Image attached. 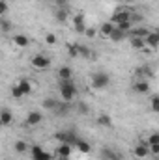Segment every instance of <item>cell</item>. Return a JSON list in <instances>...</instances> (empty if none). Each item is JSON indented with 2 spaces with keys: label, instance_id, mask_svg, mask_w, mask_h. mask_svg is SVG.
I'll list each match as a JSON object with an SVG mask.
<instances>
[{
  "label": "cell",
  "instance_id": "obj_16",
  "mask_svg": "<svg viewBox=\"0 0 159 160\" xmlns=\"http://www.w3.org/2000/svg\"><path fill=\"white\" fill-rule=\"evenodd\" d=\"M17 86H19V89L23 91V95H30V93H32V84H30L28 78H21L17 82Z\"/></svg>",
  "mask_w": 159,
  "mask_h": 160
},
{
  "label": "cell",
  "instance_id": "obj_13",
  "mask_svg": "<svg viewBox=\"0 0 159 160\" xmlns=\"http://www.w3.org/2000/svg\"><path fill=\"white\" fill-rule=\"evenodd\" d=\"M112 30H114V24H112L111 21H107V22H103V24L99 26V36H101V38H109V36L112 34Z\"/></svg>",
  "mask_w": 159,
  "mask_h": 160
},
{
  "label": "cell",
  "instance_id": "obj_24",
  "mask_svg": "<svg viewBox=\"0 0 159 160\" xmlns=\"http://www.w3.org/2000/svg\"><path fill=\"white\" fill-rule=\"evenodd\" d=\"M97 125H101V127H105V128H111V127H112V119H111V116H107V114L97 116Z\"/></svg>",
  "mask_w": 159,
  "mask_h": 160
},
{
  "label": "cell",
  "instance_id": "obj_36",
  "mask_svg": "<svg viewBox=\"0 0 159 160\" xmlns=\"http://www.w3.org/2000/svg\"><path fill=\"white\" fill-rule=\"evenodd\" d=\"M45 43L47 45H56V36L54 34H47L45 36Z\"/></svg>",
  "mask_w": 159,
  "mask_h": 160
},
{
  "label": "cell",
  "instance_id": "obj_10",
  "mask_svg": "<svg viewBox=\"0 0 159 160\" xmlns=\"http://www.w3.org/2000/svg\"><path fill=\"white\" fill-rule=\"evenodd\" d=\"M137 77H139V80H150L154 77V69L150 65H140L137 69Z\"/></svg>",
  "mask_w": 159,
  "mask_h": 160
},
{
  "label": "cell",
  "instance_id": "obj_4",
  "mask_svg": "<svg viewBox=\"0 0 159 160\" xmlns=\"http://www.w3.org/2000/svg\"><path fill=\"white\" fill-rule=\"evenodd\" d=\"M30 153H32V160H52V155L47 153L40 145H32L30 147Z\"/></svg>",
  "mask_w": 159,
  "mask_h": 160
},
{
  "label": "cell",
  "instance_id": "obj_2",
  "mask_svg": "<svg viewBox=\"0 0 159 160\" xmlns=\"http://www.w3.org/2000/svg\"><path fill=\"white\" fill-rule=\"evenodd\" d=\"M111 84V78H109V75L107 73H94L92 75V86H94V89H105L107 86Z\"/></svg>",
  "mask_w": 159,
  "mask_h": 160
},
{
  "label": "cell",
  "instance_id": "obj_34",
  "mask_svg": "<svg viewBox=\"0 0 159 160\" xmlns=\"http://www.w3.org/2000/svg\"><path fill=\"white\" fill-rule=\"evenodd\" d=\"M79 56L90 58V56H92V52H90V48H88V47H82V45H79Z\"/></svg>",
  "mask_w": 159,
  "mask_h": 160
},
{
  "label": "cell",
  "instance_id": "obj_11",
  "mask_svg": "<svg viewBox=\"0 0 159 160\" xmlns=\"http://www.w3.org/2000/svg\"><path fill=\"white\" fill-rule=\"evenodd\" d=\"M0 123H2V127H9L13 123V116H11V112L8 108H2L0 110Z\"/></svg>",
  "mask_w": 159,
  "mask_h": 160
},
{
  "label": "cell",
  "instance_id": "obj_32",
  "mask_svg": "<svg viewBox=\"0 0 159 160\" xmlns=\"http://www.w3.org/2000/svg\"><path fill=\"white\" fill-rule=\"evenodd\" d=\"M156 143H159V134H157V132L150 134V138L146 140V145H156Z\"/></svg>",
  "mask_w": 159,
  "mask_h": 160
},
{
  "label": "cell",
  "instance_id": "obj_19",
  "mask_svg": "<svg viewBox=\"0 0 159 160\" xmlns=\"http://www.w3.org/2000/svg\"><path fill=\"white\" fill-rule=\"evenodd\" d=\"M77 140H79V136H77L73 130H66V132H64V143H68V145H75Z\"/></svg>",
  "mask_w": 159,
  "mask_h": 160
},
{
  "label": "cell",
  "instance_id": "obj_31",
  "mask_svg": "<svg viewBox=\"0 0 159 160\" xmlns=\"http://www.w3.org/2000/svg\"><path fill=\"white\" fill-rule=\"evenodd\" d=\"M9 93H11V97H13V99H21V97H25V95H23V91L19 89V86H17V84H15V86H11Z\"/></svg>",
  "mask_w": 159,
  "mask_h": 160
},
{
  "label": "cell",
  "instance_id": "obj_22",
  "mask_svg": "<svg viewBox=\"0 0 159 160\" xmlns=\"http://www.w3.org/2000/svg\"><path fill=\"white\" fill-rule=\"evenodd\" d=\"M13 149H15L19 155H25L30 147H28V143H26L25 140H17V142H15V145H13Z\"/></svg>",
  "mask_w": 159,
  "mask_h": 160
},
{
  "label": "cell",
  "instance_id": "obj_40",
  "mask_svg": "<svg viewBox=\"0 0 159 160\" xmlns=\"http://www.w3.org/2000/svg\"><path fill=\"white\" fill-rule=\"evenodd\" d=\"M79 112L80 114H88V104H84V102L79 104Z\"/></svg>",
  "mask_w": 159,
  "mask_h": 160
},
{
  "label": "cell",
  "instance_id": "obj_17",
  "mask_svg": "<svg viewBox=\"0 0 159 160\" xmlns=\"http://www.w3.org/2000/svg\"><path fill=\"white\" fill-rule=\"evenodd\" d=\"M133 155H135L137 158H146V157L150 155V151H148V145H142V143H139V145L133 149Z\"/></svg>",
  "mask_w": 159,
  "mask_h": 160
},
{
  "label": "cell",
  "instance_id": "obj_35",
  "mask_svg": "<svg viewBox=\"0 0 159 160\" xmlns=\"http://www.w3.org/2000/svg\"><path fill=\"white\" fill-rule=\"evenodd\" d=\"M8 9H9L8 2H6V0H0V17H4V15L8 13Z\"/></svg>",
  "mask_w": 159,
  "mask_h": 160
},
{
  "label": "cell",
  "instance_id": "obj_26",
  "mask_svg": "<svg viewBox=\"0 0 159 160\" xmlns=\"http://www.w3.org/2000/svg\"><path fill=\"white\" fill-rule=\"evenodd\" d=\"M125 32H122V30H118L116 26H114V30H112V34L109 36V39H112V41H122V39H125Z\"/></svg>",
  "mask_w": 159,
  "mask_h": 160
},
{
  "label": "cell",
  "instance_id": "obj_39",
  "mask_svg": "<svg viewBox=\"0 0 159 160\" xmlns=\"http://www.w3.org/2000/svg\"><path fill=\"white\" fill-rule=\"evenodd\" d=\"M52 2H54V6H58V8H66L69 0H52Z\"/></svg>",
  "mask_w": 159,
  "mask_h": 160
},
{
  "label": "cell",
  "instance_id": "obj_37",
  "mask_svg": "<svg viewBox=\"0 0 159 160\" xmlns=\"http://www.w3.org/2000/svg\"><path fill=\"white\" fill-rule=\"evenodd\" d=\"M96 34H97V30H96V28H86V30H84V36H86V38H90V39H92V38H96Z\"/></svg>",
  "mask_w": 159,
  "mask_h": 160
},
{
  "label": "cell",
  "instance_id": "obj_42",
  "mask_svg": "<svg viewBox=\"0 0 159 160\" xmlns=\"http://www.w3.org/2000/svg\"><path fill=\"white\" fill-rule=\"evenodd\" d=\"M122 2H127V4H129V2H135V0H122Z\"/></svg>",
  "mask_w": 159,
  "mask_h": 160
},
{
  "label": "cell",
  "instance_id": "obj_6",
  "mask_svg": "<svg viewBox=\"0 0 159 160\" xmlns=\"http://www.w3.org/2000/svg\"><path fill=\"white\" fill-rule=\"evenodd\" d=\"M101 157H103V160H123V155H122L120 151L111 149V147H105V149L101 151Z\"/></svg>",
  "mask_w": 159,
  "mask_h": 160
},
{
  "label": "cell",
  "instance_id": "obj_33",
  "mask_svg": "<svg viewBox=\"0 0 159 160\" xmlns=\"http://www.w3.org/2000/svg\"><path fill=\"white\" fill-rule=\"evenodd\" d=\"M150 106H152V112H156V114L159 112V97H157V95H154V97H152Z\"/></svg>",
  "mask_w": 159,
  "mask_h": 160
},
{
  "label": "cell",
  "instance_id": "obj_41",
  "mask_svg": "<svg viewBox=\"0 0 159 160\" xmlns=\"http://www.w3.org/2000/svg\"><path fill=\"white\" fill-rule=\"evenodd\" d=\"M52 160H68V158H62V157H52Z\"/></svg>",
  "mask_w": 159,
  "mask_h": 160
},
{
  "label": "cell",
  "instance_id": "obj_21",
  "mask_svg": "<svg viewBox=\"0 0 159 160\" xmlns=\"http://www.w3.org/2000/svg\"><path fill=\"white\" fill-rule=\"evenodd\" d=\"M75 145H77V149H79L80 153H82V155H88V153L92 151V145H90V143H88L86 140H80V138H79Z\"/></svg>",
  "mask_w": 159,
  "mask_h": 160
},
{
  "label": "cell",
  "instance_id": "obj_1",
  "mask_svg": "<svg viewBox=\"0 0 159 160\" xmlns=\"http://www.w3.org/2000/svg\"><path fill=\"white\" fill-rule=\"evenodd\" d=\"M60 95L64 102H71L77 95V86L73 84V80H60Z\"/></svg>",
  "mask_w": 159,
  "mask_h": 160
},
{
  "label": "cell",
  "instance_id": "obj_23",
  "mask_svg": "<svg viewBox=\"0 0 159 160\" xmlns=\"http://www.w3.org/2000/svg\"><path fill=\"white\" fill-rule=\"evenodd\" d=\"M56 155H58V157H62V158H68V157L71 155V145H68V143H62V145L56 149Z\"/></svg>",
  "mask_w": 159,
  "mask_h": 160
},
{
  "label": "cell",
  "instance_id": "obj_15",
  "mask_svg": "<svg viewBox=\"0 0 159 160\" xmlns=\"http://www.w3.org/2000/svg\"><path fill=\"white\" fill-rule=\"evenodd\" d=\"M58 78L60 80H71L73 78V69L69 65H64L58 69Z\"/></svg>",
  "mask_w": 159,
  "mask_h": 160
},
{
  "label": "cell",
  "instance_id": "obj_9",
  "mask_svg": "<svg viewBox=\"0 0 159 160\" xmlns=\"http://www.w3.org/2000/svg\"><path fill=\"white\" fill-rule=\"evenodd\" d=\"M133 91L139 93V95H146V93L150 91V84H148V80H137V82L133 84Z\"/></svg>",
  "mask_w": 159,
  "mask_h": 160
},
{
  "label": "cell",
  "instance_id": "obj_12",
  "mask_svg": "<svg viewBox=\"0 0 159 160\" xmlns=\"http://www.w3.org/2000/svg\"><path fill=\"white\" fill-rule=\"evenodd\" d=\"M28 43H30V39H28L25 34H17V36H13V45L19 47V48H26Z\"/></svg>",
  "mask_w": 159,
  "mask_h": 160
},
{
  "label": "cell",
  "instance_id": "obj_28",
  "mask_svg": "<svg viewBox=\"0 0 159 160\" xmlns=\"http://www.w3.org/2000/svg\"><path fill=\"white\" fill-rule=\"evenodd\" d=\"M129 43H131V47L133 48H137V50H142L144 48V39H140V38H129Z\"/></svg>",
  "mask_w": 159,
  "mask_h": 160
},
{
  "label": "cell",
  "instance_id": "obj_8",
  "mask_svg": "<svg viewBox=\"0 0 159 160\" xmlns=\"http://www.w3.org/2000/svg\"><path fill=\"white\" fill-rule=\"evenodd\" d=\"M41 121H43V114H41V112H38V110H32V112H28V116H26V125H28V127L40 125Z\"/></svg>",
  "mask_w": 159,
  "mask_h": 160
},
{
  "label": "cell",
  "instance_id": "obj_43",
  "mask_svg": "<svg viewBox=\"0 0 159 160\" xmlns=\"http://www.w3.org/2000/svg\"><path fill=\"white\" fill-rule=\"evenodd\" d=\"M0 127H2V123H0Z\"/></svg>",
  "mask_w": 159,
  "mask_h": 160
},
{
  "label": "cell",
  "instance_id": "obj_38",
  "mask_svg": "<svg viewBox=\"0 0 159 160\" xmlns=\"http://www.w3.org/2000/svg\"><path fill=\"white\" fill-rule=\"evenodd\" d=\"M148 151H150V155L157 157L159 155V143H156V145H148Z\"/></svg>",
  "mask_w": 159,
  "mask_h": 160
},
{
  "label": "cell",
  "instance_id": "obj_5",
  "mask_svg": "<svg viewBox=\"0 0 159 160\" xmlns=\"http://www.w3.org/2000/svg\"><path fill=\"white\" fill-rule=\"evenodd\" d=\"M123 21H131V13H129V11L118 9V11H114L112 17H111V22H112V24H120V22H123Z\"/></svg>",
  "mask_w": 159,
  "mask_h": 160
},
{
  "label": "cell",
  "instance_id": "obj_30",
  "mask_svg": "<svg viewBox=\"0 0 159 160\" xmlns=\"http://www.w3.org/2000/svg\"><path fill=\"white\" fill-rule=\"evenodd\" d=\"M114 26H116L118 30H122V32H125V34H127V32L131 30V26H133V24H131V21H123V22H120V24H114Z\"/></svg>",
  "mask_w": 159,
  "mask_h": 160
},
{
  "label": "cell",
  "instance_id": "obj_3",
  "mask_svg": "<svg viewBox=\"0 0 159 160\" xmlns=\"http://www.w3.org/2000/svg\"><path fill=\"white\" fill-rule=\"evenodd\" d=\"M32 67H34V69H40V71L49 69V67H51V58L45 56V54H36V56L32 58Z\"/></svg>",
  "mask_w": 159,
  "mask_h": 160
},
{
  "label": "cell",
  "instance_id": "obj_27",
  "mask_svg": "<svg viewBox=\"0 0 159 160\" xmlns=\"http://www.w3.org/2000/svg\"><path fill=\"white\" fill-rule=\"evenodd\" d=\"M0 32L2 34H9L11 32V22L8 19H4V17H0Z\"/></svg>",
  "mask_w": 159,
  "mask_h": 160
},
{
  "label": "cell",
  "instance_id": "obj_25",
  "mask_svg": "<svg viewBox=\"0 0 159 160\" xmlns=\"http://www.w3.org/2000/svg\"><path fill=\"white\" fill-rule=\"evenodd\" d=\"M56 106H58V101L56 99H52V97H47V99H43V108L45 110H56Z\"/></svg>",
  "mask_w": 159,
  "mask_h": 160
},
{
  "label": "cell",
  "instance_id": "obj_18",
  "mask_svg": "<svg viewBox=\"0 0 159 160\" xmlns=\"http://www.w3.org/2000/svg\"><path fill=\"white\" fill-rule=\"evenodd\" d=\"M144 43H148V45H150V48H157V45H159V34H157V32H150V34L144 38Z\"/></svg>",
  "mask_w": 159,
  "mask_h": 160
},
{
  "label": "cell",
  "instance_id": "obj_7",
  "mask_svg": "<svg viewBox=\"0 0 159 160\" xmlns=\"http://www.w3.org/2000/svg\"><path fill=\"white\" fill-rule=\"evenodd\" d=\"M71 22H73V28H75L77 34H84L86 24H84V15H82V13H77V15L71 19Z\"/></svg>",
  "mask_w": 159,
  "mask_h": 160
},
{
  "label": "cell",
  "instance_id": "obj_20",
  "mask_svg": "<svg viewBox=\"0 0 159 160\" xmlns=\"http://www.w3.org/2000/svg\"><path fill=\"white\" fill-rule=\"evenodd\" d=\"M68 17H69V15H68V9H66V8H58V9L54 11V19H56L60 24H62V22H66V21H68Z\"/></svg>",
  "mask_w": 159,
  "mask_h": 160
},
{
  "label": "cell",
  "instance_id": "obj_29",
  "mask_svg": "<svg viewBox=\"0 0 159 160\" xmlns=\"http://www.w3.org/2000/svg\"><path fill=\"white\" fill-rule=\"evenodd\" d=\"M68 52H69L71 58H77V56H79V45H77V43H69V45H68Z\"/></svg>",
  "mask_w": 159,
  "mask_h": 160
},
{
  "label": "cell",
  "instance_id": "obj_14",
  "mask_svg": "<svg viewBox=\"0 0 159 160\" xmlns=\"http://www.w3.org/2000/svg\"><path fill=\"white\" fill-rule=\"evenodd\" d=\"M148 34H150V30H148V28H142V26H140V28H135V30L131 28V30L127 32L129 38H140V39H144Z\"/></svg>",
  "mask_w": 159,
  "mask_h": 160
}]
</instances>
